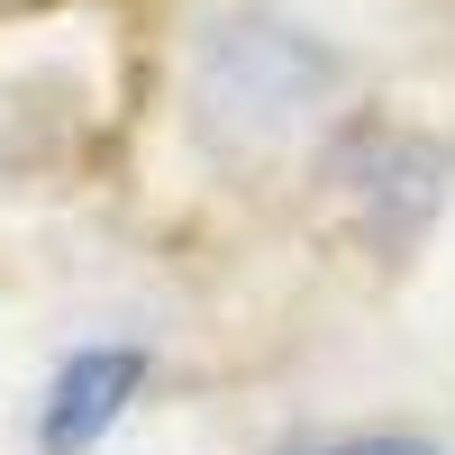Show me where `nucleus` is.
I'll list each match as a JSON object with an SVG mask.
<instances>
[{
  "instance_id": "nucleus-1",
  "label": "nucleus",
  "mask_w": 455,
  "mask_h": 455,
  "mask_svg": "<svg viewBox=\"0 0 455 455\" xmlns=\"http://www.w3.org/2000/svg\"><path fill=\"white\" fill-rule=\"evenodd\" d=\"M328 83H337V64H328L300 28H274V19L219 28L210 55H201V109H210V119H228L237 137H274V128H291Z\"/></svg>"
},
{
  "instance_id": "nucleus-2",
  "label": "nucleus",
  "mask_w": 455,
  "mask_h": 455,
  "mask_svg": "<svg viewBox=\"0 0 455 455\" xmlns=\"http://www.w3.org/2000/svg\"><path fill=\"white\" fill-rule=\"evenodd\" d=\"M137 383H146V355H137V347H92V355H73L55 383H46L36 446H46V455H83V446H100L109 428H119V410L137 401Z\"/></svg>"
},
{
  "instance_id": "nucleus-3",
  "label": "nucleus",
  "mask_w": 455,
  "mask_h": 455,
  "mask_svg": "<svg viewBox=\"0 0 455 455\" xmlns=\"http://www.w3.org/2000/svg\"><path fill=\"white\" fill-rule=\"evenodd\" d=\"M283 455H437L419 437H383V428H364V437H310V446H283Z\"/></svg>"
}]
</instances>
